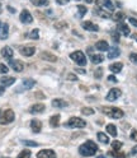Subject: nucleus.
<instances>
[{
  "mask_svg": "<svg viewBox=\"0 0 137 158\" xmlns=\"http://www.w3.org/2000/svg\"><path fill=\"white\" fill-rule=\"evenodd\" d=\"M19 52H21L23 56L29 57V56H33V54L36 52V47L32 45H25V46H21L19 47Z\"/></svg>",
  "mask_w": 137,
  "mask_h": 158,
  "instance_id": "obj_7",
  "label": "nucleus"
},
{
  "mask_svg": "<svg viewBox=\"0 0 137 158\" xmlns=\"http://www.w3.org/2000/svg\"><path fill=\"white\" fill-rule=\"evenodd\" d=\"M81 27L85 29V31H90V32H98V31H99V27H98L95 23L90 22V21H85V22H83Z\"/></svg>",
  "mask_w": 137,
  "mask_h": 158,
  "instance_id": "obj_12",
  "label": "nucleus"
},
{
  "mask_svg": "<svg viewBox=\"0 0 137 158\" xmlns=\"http://www.w3.org/2000/svg\"><path fill=\"white\" fill-rule=\"evenodd\" d=\"M113 40H114L115 42L119 41V35H118V32H113Z\"/></svg>",
  "mask_w": 137,
  "mask_h": 158,
  "instance_id": "obj_45",
  "label": "nucleus"
},
{
  "mask_svg": "<svg viewBox=\"0 0 137 158\" xmlns=\"http://www.w3.org/2000/svg\"><path fill=\"white\" fill-rule=\"evenodd\" d=\"M70 0H56V3L57 4H60V5H65V4H67Z\"/></svg>",
  "mask_w": 137,
  "mask_h": 158,
  "instance_id": "obj_46",
  "label": "nucleus"
},
{
  "mask_svg": "<svg viewBox=\"0 0 137 158\" xmlns=\"http://www.w3.org/2000/svg\"><path fill=\"white\" fill-rule=\"evenodd\" d=\"M100 111L103 114H105L107 116H109L112 118H121L124 116V112L118 107H108V106H103L100 108Z\"/></svg>",
  "mask_w": 137,
  "mask_h": 158,
  "instance_id": "obj_3",
  "label": "nucleus"
},
{
  "mask_svg": "<svg viewBox=\"0 0 137 158\" xmlns=\"http://www.w3.org/2000/svg\"><path fill=\"white\" fill-rule=\"evenodd\" d=\"M8 35H9V26L6 23H2V26H0V40L8 38Z\"/></svg>",
  "mask_w": 137,
  "mask_h": 158,
  "instance_id": "obj_16",
  "label": "nucleus"
},
{
  "mask_svg": "<svg viewBox=\"0 0 137 158\" xmlns=\"http://www.w3.org/2000/svg\"><path fill=\"white\" fill-rule=\"evenodd\" d=\"M105 129H107V133H108L109 135H112V136H117V127H115V125H113V124H108Z\"/></svg>",
  "mask_w": 137,
  "mask_h": 158,
  "instance_id": "obj_27",
  "label": "nucleus"
},
{
  "mask_svg": "<svg viewBox=\"0 0 137 158\" xmlns=\"http://www.w3.org/2000/svg\"><path fill=\"white\" fill-rule=\"evenodd\" d=\"M132 37H133V38H135V40H136V41H137V33H135V35H133V36H132Z\"/></svg>",
  "mask_w": 137,
  "mask_h": 158,
  "instance_id": "obj_50",
  "label": "nucleus"
},
{
  "mask_svg": "<svg viewBox=\"0 0 137 158\" xmlns=\"http://www.w3.org/2000/svg\"><path fill=\"white\" fill-rule=\"evenodd\" d=\"M96 136H98V140H99L100 143H103V144H108L109 143V138L104 133H98Z\"/></svg>",
  "mask_w": 137,
  "mask_h": 158,
  "instance_id": "obj_29",
  "label": "nucleus"
},
{
  "mask_svg": "<svg viewBox=\"0 0 137 158\" xmlns=\"http://www.w3.org/2000/svg\"><path fill=\"white\" fill-rule=\"evenodd\" d=\"M119 54H121L119 48L117 46H113V47H111L108 50V59H115V57L119 56Z\"/></svg>",
  "mask_w": 137,
  "mask_h": 158,
  "instance_id": "obj_20",
  "label": "nucleus"
},
{
  "mask_svg": "<svg viewBox=\"0 0 137 158\" xmlns=\"http://www.w3.org/2000/svg\"><path fill=\"white\" fill-rule=\"evenodd\" d=\"M95 4L98 8L105 9V10H108V12H112L114 9V5L111 0H95Z\"/></svg>",
  "mask_w": 137,
  "mask_h": 158,
  "instance_id": "obj_6",
  "label": "nucleus"
},
{
  "mask_svg": "<svg viewBox=\"0 0 137 158\" xmlns=\"http://www.w3.org/2000/svg\"><path fill=\"white\" fill-rule=\"evenodd\" d=\"M113 19H114L115 22H121V21H123V19H124V13H122V12L115 13V14L113 15Z\"/></svg>",
  "mask_w": 137,
  "mask_h": 158,
  "instance_id": "obj_32",
  "label": "nucleus"
},
{
  "mask_svg": "<svg viewBox=\"0 0 137 158\" xmlns=\"http://www.w3.org/2000/svg\"><path fill=\"white\" fill-rule=\"evenodd\" d=\"M130 60H131L133 64H137V54H136V52L130 54Z\"/></svg>",
  "mask_w": 137,
  "mask_h": 158,
  "instance_id": "obj_41",
  "label": "nucleus"
},
{
  "mask_svg": "<svg viewBox=\"0 0 137 158\" xmlns=\"http://www.w3.org/2000/svg\"><path fill=\"white\" fill-rule=\"evenodd\" d=\"M117 29H118V32L122 33L123 36H130V27L124 24V23H118V27H117Z\"/></svg>",
  "mask_w": 137,
  "mask_h": 158,
  "instance_id": "obj_22",
  "label": "nucleus"
},
{
  "mask_svg": "<svg viewBox=\"0 0 137 158\" xmlns=\"http://www.w3.org/2000/svg\"><path fill=\"white\" fill-rule=\"evenodd\" d=\"M0 26H2V22H0Z\"/></svg>",
  "mask_w": 137,
  "mask_h": 158,
  "instance_id": "obj_55",
  "label": "nucleus"
},
{
  "mask_svg": "<svg viewBox=\"0 0 137 158\" xmlns=\"http://www.w3.org/2000/svg\"><path fill=\"white\" fill-rule=\"evenodd\" d=\"M108 81H112V82H117V79H115L113 75H109V77H108Z\"/></svg>",
  "mask_w": 137,
  "mask_h": 158,
  "instance_id": "obj_47",
  "label": "nucleus"
},
{
  "mask_svg": "<svg viewBox=\"0 0 137 158\" xmlns=\"http://www.w3.org/2000/svg\"><path fill=\"white\" fill-rule=\"evenodd\" d=\"M23 144L28 145V147H37L38 145L36 142H32V140H23Z\"/></svg>",
  "mask_w": 137,
  "mask_h": 158,
  "instance_id": "obj_40",
  "label": "nucleus"
},
{
  "mask_svg": "<svg viewBox=\"0 0 137 158\" xmlns=\"http://www.w3.org/2000/svg\"><path fill=\"white\" fill-rule=\"evenodd\" d=\"M132 153H133V154H137V145H136V147H133V149H132Z\"/></svg>",
  "mask_w": 137,
  "mask_h": 158,
  "instance_id": "obj_48",
  "label": "nucleus"
},
{
  "mask_svg": "<svg viewBox=\"0 0 137 158\" xmlns=\"http://www.w3.org/2000/svg\"><path fill=\"white\" fill-rule=\"evenodd\" d=\"M45 105L43 103H36V105H33L31 108H29V112L31 114H41V112H43L45 111Z\"/></svg>",
  "mask_w": 137,
  "mask_h": 158,
  "instance_id": "obj_15",
  "label": "nucleus"
},
{
  "mask_svg": "<svg viewBox=\"0 0 137 158\" xmlns=\"http://www.w3.org/2000/svg\"><path fill=\"white\" fill-rule=\"evenodd\" d=\"M98 158H105L104 156H99V157H98Z\"/></svg>",
  "mask_w": 137,
  "mask_h": 158,
  "instance_id": "obj_52",
  "label": "nucleus"
},
{
  "mask_svg": "<svg viewBox=\"0 0 137 158\" xmlns=\"http://www.w3.org/2000/svg\"><path fill=\"white\" fill-rule=\"evenodd\" d=\"M58 124H60V115H53L51 118H50V125L52 127H57Z\"/></svg>",
  "mask_w": 137,
  "mask_h": 158,
  "instance_id": "obj_28",
  "label": "nucleus"
},
{
  "mask_svg": "<svg viewBox=\"0 0 137 158\" xmlns=\"http://www.w3.org/2000/svg\"><path fill=\"white\" fill-rule=\"evenodd\" d=\"M34 84H36V81H33V79H25V81L22 83V88L19 89V92L25 91V89H31Z\"/></svg>",
  "mask_w": 137,
  "mask_h": 158,
  "instance_id": "obj_18",
  "label": "nucleus"
},
{
  "mask_svg": "<svg viewBox=\"0 0 137 158\" xmlns=\"http://www.w3.org/2000/svg\"><path fill=\"white\" fill-rule=\"evenodd\" d=\"M128 22H130V23H131L132 26H135V27H137V19H136V18H132V17H131V18L128 19Z\"/></svg>",
  "mask_w": 137,
  "mask_h": 158,
  "instance_id": "obj_43",
  "label": "nucleus"
},
{
  "mask_svg": "<svg viewBox=\"0 0 137 158\" xmlns=\"http://www.w3.org/2000/svg\"><path fill=\"white\" fill-rule=\"evenodd\" d=\"M122 142H118V140H114L113 143H112V148H113V149L114 151H117V152H118L119 149H121V148H122Z\"/></svg>",
  "mask_w": 137,
  "mask_h": 158,
  "instance_id": "obj_35",
  "label": "nucleus"
},
{
  "mask_svg": "<svg viewBox=\"0 0 137 158\" xmlns=\"http://www.w3.org/2000/svg\"><path fill=\"white\" fill-rule=\"evenodd\" d=\"M31 3L34 6H47L48 5V0H31Z\"/></svg>",
  "mask_w": 137,
  "mask_h": 158,
  "instance_id": "obj_30",
  "label": "nucleus"
},
{
  "mask_svg": "<svg viewBox=\"0 0 137 158\" xmlns=\"http://www.w3.org/2000/svg\"><path fill=\"white\" fill-rule=\"evenodd\" d=\"M131 138H132L133 140H136V142H137V130H135V129L132 130V133H131Z\"/></svg>",
  "mask_w": 137,
  "mask_h": 158,
  "instance_id": "obj_44",
  "label": "nucleus"
},
{
  "mask_svg": "<svg viewBox=\"0 0 137 158\" xmlns=\"http://www.w3.org/2000/svg\"><path fill=\"white\" fill-rule=\"evenodd\" d=\"M94 13L98 14L99 17H102V18H111V13H109L108 10H104V9L98 8V6L94 9Z\"/></svg>",
  "mask_w": 137,
  "mask_h": 158,
  "instance_id": "obj_24",
  "label": "nucleus"
},
{
  "mask_svg": "<svg viewBox=\"0 0 137 158\" xmlns=\"http://www.w3.org/2000/svg\"><path fill=\"white\" fill-rule=\"evenodd\" d=\"M98 152V145L93 140H86L79 147V153L84 157H92Z\"/></svg>",
  "mask_w": 137,
  "mask_h": 158,
  "instance_id": "obj_1",
  "label": "nucleus"
},
{
  "mask_svg": "<svg viewBox=\"0 0 137 158\" xmlns=\"http://www.w3.org/2000/svg\"><path fill=\"white\" fill-rule=\"evenodd\" d=\"M17 158H31V151L29 149H23L21 153L18 154Z\"/></svg>",
  "mask_w": 137,
  "mask_h": 158,
  "instance_id": "obj_31",
  "label": "nucleus"
},
{
  "mask_svg": "<svg viewBox=\"0 0 137 158\" xmlns=\"http://www.w3.org/2000/svg\"><path fill=\"white\" fill-rule=\"evenodd\" d=\"M37 158H57L52 149H42L37 153Z\"/></svg>",
  "mask_w": 137,
  "mask_h": 158,
  "instance_id": "obj_11",
  "label": "nucleus"
},
{
  "mask_svg": "<svg viewBox=\"0 0 137 158\" xmlns=\"http://www.w3.org/2000/svg\"><path fill=\"white\" fill-rule=\"evenodd\" d=\"M70 59L72 61H75L79 66H85L86 65V56L84 55L83 51H74L70 54Z\"/></svg>",
  "mask_w": 137,
  "mask_h": 158,
  "instance_id": "obj_5",
  "label": "nucleus"
},
{
  "mask_svg": "<svg viewBox=\"0 0 137 158\" xmlns=\"http://www.w3.org/2000/svg\"><path fill=\"white\" fill-rule=\"evenodd\" d=\"M0 13H2V4H0Z\"/></svg>",
  "mask_w": 137,
  "mask_h": 158,
  "instance_id": "obj_53",
  "label": "nucleus"
},
{
  "mask_svg": "<svg viewBox=\"0 0 137 158\" xmlns=\"http://www.w3.org/2000/svg\"><path fill=\"white\" fill-rule=\"evenodd\" d=\"M31 129L33 133H40L42 130V123L40 120H37V118H33L31 121Z\"/></svg>",
  "mask_w": 137,
  "mask_h": 158,
  "instance_id": "obj_13",
  "label": "nucleus"
},
{
  "mask_svg": "<svg viewBox=\"0 0 137 158\" xmlns=\"http://www.w3.org/2000/svg\"><path fill=\"white\" fill-rule=\"evenodd\" d=\"M77 9H79V17H83L86 13V8L84 5H79V6H77Z\"/></svg>",
  "mask_w": 137,
  "mask_h": 158,
  "instance_id": "obj_37",
  "label": "nucleus"
},
{
  "mask_svg": "<svg viewBox=\"0 0 137 158\" xmlns=\"http://www.w3.org/2000/svg\"><path fill=\"white\" fill-rule=\"evenodd\" d=\"M90 60L93 64H100V63H103L104 57L100 54H93V55H90Z\"/></svg>",
  "mask_w": 137,
  "mask_h": 158,
  "instance_id": "obj_25",
  "label": "nucleus"
},
{
  "mask_svg": "<svg viewBox=\"0 0 137 158\" xmlns=\"http://www.w3.org/2000/svg\"><path fill=\"white\" fill-rule=\"evenodd\" d=\"M14 82H15V78H13V77H3V78H0V83H2V85L4 88L12 85Z\"/></svg>",
  "mask_w": 137,
  "mask_h": 158,
  "instance_id": "obj_17",
  "label": "nucleus"
},
{
  "mask_svg": "<svg viewBox=\"0 0 137 158\" xmlns=\"http://www.w3.org/2000/svg\"><path fill=\"white\" fill-rule=\"evenodd\" d=\"M4 89H5V88H4V87H0V96H2V94H3Z\"/></svg>",
  "mask_w": 137,
  "mask_h": 158,
  "instance_id": "obj_49",
  "label": "nucleus"
},
{
  "mask_svg": "<svg viewBox=\"0 0 137 158\" xmlns=\"http://www.w3.org/2000/svg\"><path fill=\"white\" fill-rule=\"evenodd\" d=\"M52 107H55V108H64V107H67V102L61 100V98H56V100L52 101Z\"/></svg>",
  "mask_w": 137,
  "mask_h": 158,
  "instance_id": "obj_23",
  "label": "nucleus"
},
{
  "mask_svg": "<svg viewBox=\"0 0 137 158\" xmlns=\"http://www.w3.org/2000/svg\"><path fill=\"white\" fill-rule=\"evenodd\" d=\"M41 57L46 61H50V63H56L57 61V56H55L52 52H48V51H43L41 54Z\"/></svg>",
  "mask_w": 137,
  "mask_h": 158,
  "instance_id": "obj_14",
  "label": "nucleus"
},
{
  "mask_svg": "<svg viewBox=\"0 0 137 158\" xmlns=\"http://www.w3.org/2000/svg\"><path fill=\"white\" fill-rule=\"evenodd\" d=\"M64 126L67 127V129H83V127L86 126V123H85V120H83L80 117L72 116L64 124Z\"/></svg>",
  "mask_w": 137,
  "mask_h": 158,
  "instance_id": "obj_2",
  "label": "nucleus"
},
{
  "mask_svg": "<svg viewBox=\"0 0 137 158\" xmlns=\"http://www.w3.org/2000/svg\"><path fill=\"white\" fill-rule=\"evenodd\" d=\"M81 114L83 115H93L94 114V110L92 107H83L81 108Z\"/></svg>",
  "mask_w": 137,
  "mask_h": 158,
  "instance_id": "obj_34",
  "label": "nucleus"
},
{
  "mask_svg": "<svg viewBox=\"0 0 137 158\" xmlns=\"http://www.w3.org/2000/svg\"><path fill=\"white\" fill-rule=\"evenodd\" d=\"M29 37H31L32 40H38V38H40V31H38L37 28H34L33 31L29 33Z\"/></svg>",
  "mask_w": 137,
  "mask_h": 158,
  "instance_id": "obj_33",
  "label": "nucleus"
},
{
  "mask_svg": "<svg viewBox=\"0 0 137 158\" xmlns=\"http://www.w3.org/2000/svg\"><path fill=\"white\" fill-rule=\"evenodd\" d=\"M9 65L12 66V69L14 72L21 73V72L24 70V63L21 61V60H10V61H9Z\"/></svg>",
  "mask_w": 137,
  "mask_h": 158,
  "instance_id": "obj_10",
  "label": "nucleus"
},
{
  "mask_svg": "<svg viewBox=\"0 0 137 158\" xmlns=\"http://www.w3.org/2000/svg\"><path fill=\"white\" fill-rule=\"evenodd\" d=\"M122 94V91L119 89V88H112V89L108 92V94H107V101H109V102H113L115 100H118V98L121 97Z\"/></svg>",
  "mask_w": 137,
  "mask_h": 158,
  "instance_id": "obj_8",
  "label": "nucleus"
},
{
  "mask_svg": "<svg viewBox=\"0 0 137 158\" xmlns=\"http://www.w3.org/2000/svg\"><path fill=\"white\" fill-rule=\"evenodd\" d=\"M8 66L5 64H0V74H6L8 73Z\"/></svg>",
  "mask_w": 137,
  "mask_h": 158,
  "instance_id": "obj_38",
  "label": "nucleus"
},
{
  "mask_svg": "<svg viewBox=\"0 0 137 158\" xmlns=\"http://www.w3.org/2000/svg\"><path fill=\"white\" fill-rule=\"evenodd\" d=\"M15 115L14 111L10 108H6V110H0V124L2 125H8L14 121Z\"/></svg>",
  "mask_w": 137,
  "mask_h": 158,
  "instance_id": "obj_4",
  "label": "nucleus"
},
{
  "mask_svg": "<svg viewBox=\"0 0 137 158\" xmlns=\"http://www.w3.org/2000/svg\"><path fill=\"white\" fill-rule=\"evenodd\" d=\"M85 2H86V3H92V2H93V0H85Z\"/></svg>",
  "mask_w": 137,
  "mask_h": 158,
  "instance_id": "obj_51",
  "label": "nucleus"
},
{
  "mask_svg": "<svg viewBox=\"0 0 137 158\" xmlns=\"http://www.w3.org/2000/svg\"><path fill=\"white\" fill-rule=\"evenodd\" d=\"M19 19H21V22L24 23V24H29V23H32V22H33V17H32V14L29 13L27 9H23V10L21 12Z\"/></svg>",
  "mask_w": 137,
  "mask_h": 158,
  "instance_id": "obj_9",
  "label": "nucleus"
},
{
  "mask_svg": "<svg viewBox=\"0 0 137 158\" xmlns=\"http://www.w3.org/2000/svg\"><path fill=\"white\" fill-rule=\"evenodd\" d=\"M102 74H103V69L102 68H99V69H96V70L94 72V75H95V78H102Z\"/></svg>",
  "mask_w": 137,
  "mask_h": 158,
  "instance_id": "obj_39",
  "label": "nucleus"
},
{
  "mask_svg": "<svg viewBox=\"0 0 137 158\" xmlns=\"http://www.w3.org/2000/svg\"><path fill=\"white\" fill-rule=\"evenodd\" d=\"M95 48L99 51H108L109 50V45L107 41H98L95 44Z\"/></svg>",
  "mask_w": 137,
  "mask_h": 158,
  "instance_id": "obj_19",
  "label": "nucleus"
},
{
  "mask_svg": "<svg viewBox=\"0 0 137 158\" xmlns=\"http://www.w3.org/2000/svg\"><path fill=\"white\" fill-rule=\"evenodd\" d=\"M67 81H72V82H75V81H77V77L75 75V74H72V73H70V74H67Z\"/></svg>",
  "mask_w": 137,
  "mask_h": 158,
  "instance_id": "obj_42",
  "label": "nucleus"
},
{
  "mask_svg": "<svg viewBox=\"0 0 137 158\" xmlns=\"http://www.w3.org/2000/svg\"><path fill=\"white\" fill-rule=\"evenodd\" d=\"M122 68H123L122 63H113V64L109 65V69H111L112 73H119L122 70Z\"/></svg>",
  "mask_w": 137,
  "mask_h": 158,
  "instance_id": "obj_26",
  "label": "nucleus"
},
{
  "mask_svg": "<svg viewBox=\"0 0 137 158\" xmlns=\"http://www.w3.org/2000/svg\"><path fill=\"white\" fill-rule=\"evenodd\" d=\"M2 56H3L4 59H9V60H12V56H13V50H12V47H9V46L3 47V50H2Z\"/></svg>",
  "mask_w": 137,
  "mask_h": 158,
  "instance_id": "obj_21",
  "label": "nucleus"
},
{
  "mask_svg": "<svg viewBox=\"0 0 137 158\" xmlns=\"http://www.w3.org/2000/svg\"><path fill=\"white\" fill-rule=\"evenodd\" d=\"M0 158H8V157H0Z\"/></svg>",
  "mask_w": 137,
  "mask_h": 158,
  "instance_id": "obj_54",
  "label": "nucleus"
},
{
  "mask_svg": "<svg viewBox=\"0 0 137 158\" xmlns=\"http://www.w3.org/2000/svg\"><path fill=\"white\" fill-rule=\"evenodd\" d=\"M67 27V24L65 23V22H57L56 24H55V28L56 29H60V31H61V29H65Z\"/></svg>",
  "mask_w": 137,
  "mask_h": 158,
  "instance_id": "obj_36",
  "label": "nucleus"
}]
</instances>
